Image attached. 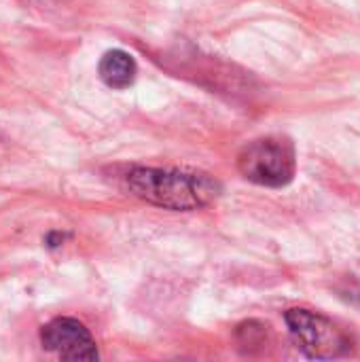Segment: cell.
I'll return each mask as SVG.
<instances>
[{"mask_svg": "<svg viewBox=\"0 0 360 362\" xmlns=\"http://www.w3.org/2000/svg\"><path fill=\"white\" fill-rule=\"evenodd\" d=\"M240 174L261 187H284L297 172V155L291 140L269 136L246 144L238 157Z\"/></svg>", "mask_w": 360, "mask_h": 362, "instance_id": "obj_2", "label": "cell"}, {"mask_svg": "<svg viewBox=\"0 0 360 362\" xmlns=\"http://www.w3.org/2000/svg\"><path fill=\"white\" fill-rule=\"evenodd\" d=\"M127 189L146 204L166 210H197L219 195V185L206 174L134 168L125 174Z\"/></svg>", "mask_w": 360, "mask_h": 362, "instance_id": "obj_1", "label": "cell"}, {"mask_svg": "<svg viewBox=\"0 0 360 362\" xmlns=\"http://www.w3.org/2000/svg\"><path fill=\"white\" fill-rule=\"evenodd\" d=\"M284 320L289 325V331L297 348L310 358L331 361V358H339L348 354L352 348L348 335L329 318L316 312L295 308L286 312Z\"/></svg>", "mask_w": 360, "mask_h": 362, "instance_id": "obj_3", "label": "cell"}, {"mask_svg": "<svg viewBox=\"0 0 360 362\" xmlns=\"http://www.w3.org/2000/svg\"><path fill=\"white\" fill-rule=\"evenodd\" d=\"M42 348L62 361H98V348L87 327L74 318H55L40 331Z\"/></svg>", "mask_w": 360, "mask_h": 362, "instance_id": "obj_4", "label": "cell"}, {"mask_svg": "<svg viewBox=\"0 0 360 362\" xmlns=\"http://www.w3.org/2000/svg\"><path fill=\"white\" fill-rule=\"evenodd\" d=\"M98 72H100V78L104 81V85H108L110 89H127L134 83L138 68H136L134 57L127 51L112 49L102 55Z\"/></svg>", "mask_w": 360, "mask_h": 362, "instance_id": "obj_5", "label": "cell"}]
</instances>
